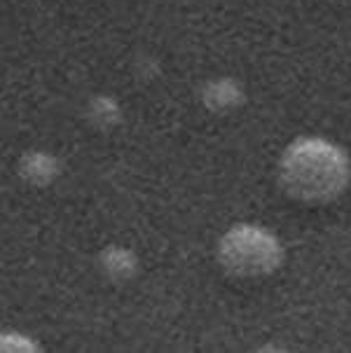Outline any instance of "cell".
Segmentation results:
<instances>
[{
	"instance_id": "obj_1",
	"label": "cell",
	"mask_w": 351,
	"mask_h": 353,
	"mask_svg": "<svg viewBox=\"0 0 351 353\" xmlns=\"http://www.w3.org/2000/svg\"><path fill=\"white\" fill-rule=\"evenodd\" d=\"M351 164L340 145L305 136L290 143L279 161V183L283 192L302 203H328L349 185Z\"/></svg>"
},
{
	"instance_id": "obj_2",
	"label": "cell",
	"mask_w": 351,
	"mask_h": 353,
	"mask_svg": "<svg viewBox=\"0 0 351 353\" xmlns=\"http://www.w3.org/2000/svg\"><path fill=\"white\" fill-rule=\"evenodd\" d=\"M218 265L234 279H263L283 265L281 241L258 225H234L220 236Z\"/></svg>"
}]
</instances>
